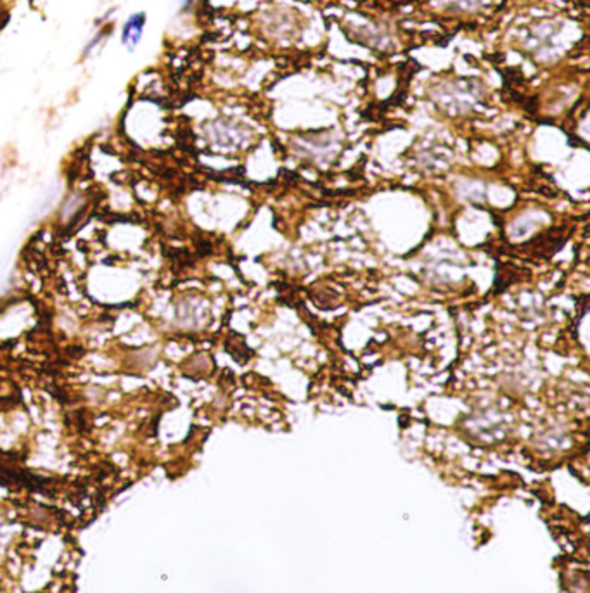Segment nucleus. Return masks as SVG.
I'll return each instance as SVG.
<instances>
[{"mask_svg": "<svg viewBox=\"0 0 590 593\" xmlns=\"http://www.w3.org/2000/svg\"><path fill=\"white\" fill-rule=\"evenodd\" d=\"M144 25H146V15H133L132 18L127 21V25L123 26V44L129 46L130 49L136 47L139 44L140 37H142Z\"/></svg>", "mask_w": 590, "mask_h": 593, "instance_id": "nucleus-1", "label": "nucleus"}, {"mask_svg": "<svg viewBox=\"0 0 590 593\" xmlns=\"http://www.w3.org/2000/svg\"><path fill=\"white\" fill-rule=\"evenodd\" d=\"M9 21V12H8V9L4 8V6L0 4V28H4L6 26V23Z\"/></svg>", "mask_w": 590, "mask_h": 593, "instance_id": "nucleus-2", "label": "nucleus"}]
</instances>
